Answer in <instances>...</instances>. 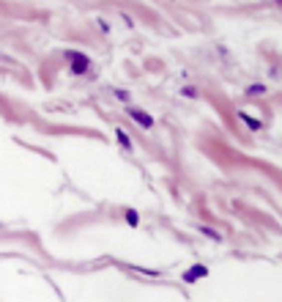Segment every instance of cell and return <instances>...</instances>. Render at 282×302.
Segmentation results:
<instances>
[{"instance_id":"6da1fadb","label":"cell","mask_w":282,"mask_h":302,"mask_svg":"<svg viewBox=\"0 0 282 302\" xmlns=\"http://www.w3.org/2000/svg\"><path fill=\"white\" fill-rule=\"evenodd\" d=\"M69 61H72V69L77 74H82L88 69V58L85 55H77V52H69Z\"/></svg>"},{"instance_id":"7a4b0ae2","label":"cell","mask_w":282,"mask_h":302,"mask_svg":"<svg viewBox=\"0 0 282 302\" xmlns=\"http://www.w3.org/2000/svg\"><path fill=\"white\" fill-rule=\"evenodd\" d=\"M205 275H208V269H205L203 264H197V266H192V269L184 275V280H186V283H195L197 277H205Z\"/></svg>"},{"instance_id":"3957f363","label":"cell","mask_w":282,"mask_h":302,"mask_svg":"<svg viewBox=\"0 0 282 302\" xmlns=\"http://www.w3.org/2000/svg\"><path fill=\"white\" fill-rule=\"evenodd\" d=\"M129 115H132L140 126H151V124H154V118H151L148 113H143V110H129Z\"/></svg>"},{"instance_id":"277c9868","label":"cell","mask_w":282,"mask_h":302,"mask_svg":"<svg viewBox=\"0 0 282 302\" xmlns=\"http://www.w3.org/2000/svg\"><path fill=\"white\" fill-rule=\"evenodd\" d=\"M126 223H129V225H132V228H134V225H137V223H140V217H137V212H132V209H129V212H126Z\"/></svg>"},{"instance_id":"5b68a950","label":"cell","mask_w":282,"mask_h":302,"mask_svg":"<svg viewBox=\"0 0 282 302\" xmlns=\"http://www.w3.org/2000/svg\"><path fill=\"white\" fill-rule=\"evenodd\" d=\"M118 140H121V146H129V135L123 129H118Z\"/></svg>"},{"instance_id":"8992f818","label":"cell","mask_w":282,"mask_h":302,"mask_svg":"<svg viewBox=\"0 0 282 302\" xmlns=\"http://www.w3.org/2000/svg\"><path fill=\"white\" fill-rule=\"evenodd\" d=\"M203 234H205V236H211V239H219V234H214L211 228H203Z\"/></svg>"},{"instance_id":"52a82bcc","label":"cell","mask_w":282,"mask_h":302,"mask_svg":"<svg viewBox=\"0 0 282 302\" xmlns=\"http://www.w3.org/2000/svg\"><path fill=\"white\" fill-rule=\"evenodd\" d=\"M277 3H282V0H277Z\"/></svg>"}]
</instances>
